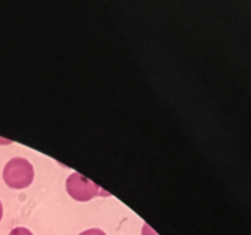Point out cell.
I'll use <instances>...</instances> for the list:
<instances>
[{
    "label": "cell",
    "instance_id": "3957f363",
    "mask_svg": "<svg viewBox=\"0 0 251 235\" xmlns=\"http://www.w3.org/2000/svg\"><path fill=\"white\" fill-rule=\"evenodd\" d=\"M9 235H33V233H32L29 229H27V228L17 227V228H14V229L10 232Z\"/></svg>",
    "mask_w": 251,
    "mask_h": 235
},
{
    "label": "cell",
    "instance_id": "7a4b0ae2",
    "mask_svg": "<svg viewBox=\"0 0 251 235\" xmlns=\"http://www.w3.org/2000/svg\"><path fill=\"white\" fill-rule=\"evenodd\" d=\"M66 191L76 201L86 202L96 196H109L100 186L80 173H73L66 179Z\"/></svg>",
    "mask_w": 251,
    "mask_h": 235
},
{
    "label": "cell",
    "instance_id": "6da1fadb",
    "mask_svg": "<svg viewBox=\"0 0 251 235\" xmlns=\"http://www.w3.org/2000/svg\"><path fill=\"white\" fill-rule=\"evenodd\" d=\"M2 178L9 188L21 190V188L31 185L33 181V165L26 158L15 157L5 164L4 170H2Z\"/></svg>",
    "mask_w": 251,
    "mask_h": 235
},
{
    "label": "cell",
    "instance_id": "5b68a950",
    "mask_svg": "<svg viewBox=\"0 0 251 235\" xmlns=\"http://www.w3.org/2000/svg\"><path fill=\"white\" fill-rule=\"evenodd\" d=\"M2 213H4V210H2V203L1 201H0V220H1L2 218Z\"/></svg>",
    "mask_w": 251,
    "mask_h": 235
},
{
    "label": "cell",
    "instance_id": "277c9868",
    "mask_svg": "<svg viewBox=\"0 0 251 235\" xmlns=\"http://www.w3.org/2000/svg\"><path fill=\"white\" fill-rule=\"evenodd\" d=\"M78 235H107L102 229L100 228H92V229H87L85 232L80 233Z\"/></svg>",
    "mask_w": 251,
    "mask_h": 235
}]
</instances>
